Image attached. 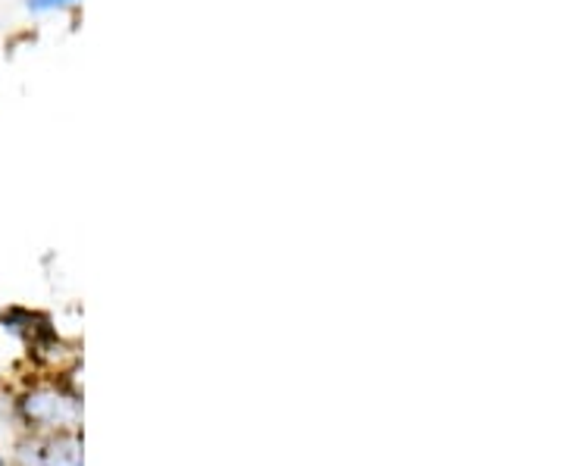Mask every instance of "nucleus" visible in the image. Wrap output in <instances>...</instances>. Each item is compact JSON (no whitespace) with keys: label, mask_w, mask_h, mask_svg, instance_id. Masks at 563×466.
Returning <instances> with one entry per match:
<instances>
[{"label":"nucleus","mask_w":563,"mask_h":466,"mask_svg":"<svg viewBox=\"0 0 563 466\" xmlns=\"http://www.w3.org/2000/svg\"><path fill=\"white\" fill-rule=\"evenodd\" d=\"M81 0H22V7L35 16H44V13H60V10H73L79 7Z\"/></svg>","instance_id":"f257e3e1"}]
</instances>
